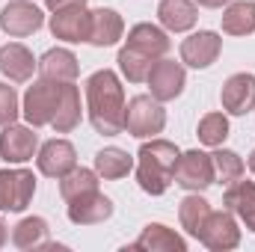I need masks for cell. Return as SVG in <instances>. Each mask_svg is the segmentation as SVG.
Here are the masks:
<instances>
[{
  "label": "cell",
  "instance_id": "cell-1",
  "mask_svg": "<svg viewBox=\"0 0 255 252\" xmlns=\"http://www.w3.org/2000/svg\"><path fill=\"white\" fill-rule=\"evenodd\" d=\"M86 107L89 122L98 133L116 136L125 130V89L116 71L101 68L86 80Z\"/></svg>",
  "mask_w": 255,
  "mask_h": 252
},
{
  "label": "cell",
  "instance_id": "cell-2",
  "mask_svg": "<svg viewBox=\"0 0 255 252\" xmlns=\"http://www.w3.org/2000/svg\"><path fill=\"white\" fill-rule=\"evenodd\" d=\"M139 163H136V181L148 196H163L172 184V169L178 160V148L169 139H154L139 145Z\"/></svg>",
  "mask_w": 255,
  "mask_h": 252
},
{
  "label": "cell",
  "instance_id": "cell-3",
  "mask_svg": "<svg viewBox=\"0 0 255 252\" xmlns=\"http://www.w3.org/2000/svg\"><path fill=\"white\" fill-rule=\"evenodd\" d=\"M166 127V110L151 95H133L125 104V130L136 139L157 136Z\"/></svg>",
  "mask_w": 255,
  "mask_h": 252
},
{
  "label": "cell",
  "instance_id": "cell-4",
  "mask_svg": "<svg viewBox=\"0 0 255 252\" xmlns=\"http://www.w3.org/2000/svg\"><path fill=\"white\" fill-rule=\"evenodd\" d=\"M63 89H65V83L45 80V77H42L39 83H33V86L27 89V95H24V107H21L24 119L33 127L51 125L54 116H57V107H60V101H63Z\"/></svg>",
  "mask_w": 255,
  "mask_h": 252
},
{
  "label": "cell",
  "instance_id": "cell-5",
  "mask_svg": "<svg viewBox=\"0 0 255 252\" xmlns=\"http://www.w3.org/2000/svg\"><path fill=\"white\" fill-rule=\"evenodd\" d=\"M172 181H175L178 187L190 190V193L208 190L214 184V160H211V154H205V151H199V148L178 154L175 169H172Z\"/></svg>",
  "mask_w": 255,
  "mask_h": 252
},
{
  "label": "cell",
  "instance_id": "cell-6",
  "mask_svg": "<svg viewBox=\"0 0 255 252\" xmlns=\"http://www.w3.org/2000/svg\"><path fill=\"white\" fill-rule=\"evenodd\" d=\"M45 24V15L36 3L30 0H12L0 9V30L6 36H15V39H24L36 30H42Z\"/></svg>",
  "mask_w": 255,
  "mask_h": 252
},
{
  "label": "cell",
  "instance_id": "cell-7",
  "mask_svg": "<svg viewBox=\"0 0 255 252\" xmlns=\"http://www.w3.org/2000/svg\"><path fill=\"white\" fill-rule=\"evenodd\" d=\"M36 193V175L30 169H0V211H24Z\"/></svg>",
  "mask_w": 255,
  "mask_h": 252
},
{
  "label": "cell",
  "instance_id": "cell-8",
  "mask_svg": "<svg viewBox=\"0 0 255 252\" xmlns=\"http://www.w3.org/2000/svg\"><path fill=\"white\" fill-rule=\"evenodd\" d=\"M148 89H151V98L157 101H172L184 92V83H187V74H184V65L175 63V60H157L148 71Z\"/></svg>",
  "mask_w": 255,
  "mask_h": 252
},
{
  "label": "cell",
  "instance_id": "cell-9",
  "mask_svg": "<svg viewBox=\"0 0 255 252\" xmlns=\"http://www.w3.org/2000/svg\"><path fill=\"white\" fill-rule=\"evenodd\" d=\"M199 241L214 252H229L241 244V229L232 217V211H211L205 220V229L199 235Z\"/></svg>",
  "mask_w": 255,
  "mask_h": 252
},
{
  "label": "cell",
  "instance_id": "cell-10",
  "mask_svg": "<svg viewBox=\"0 0 255 252\" xmlns=\"http://www.w3.org/2000/svg\"><path fill=\"white\" fill-rule=\"evenodd\" d=\"M39 148V136L27 125H6L0 133V157L6 163H27Z\"/></svg>",
  "mask_w": 255,
  "mask_h": 252
},
{
  "label": "cell",
  "instance_id": "cell-11",
  "mask_svg": "<svg viewBox=\"0 0 255 252\" xmlns=\"http://www.w3.org/2000/svg\"><path fill=\"white\" fill-rule=\"evenodd\" d=\"M39 172L48 175V178H63L68 175L74 166H77V151L68 139H48L42 148H39Z\"/></svg>",
  "mask_w": 255,
  "mask_h": 252
},
{
  "label": "cell",
  "instance_id": "cell-12",
  "mask_svg": "<svg viewBox=\"0 0 255 252\" xmlns=\"http://www.w3.org/2000/svg\"><path fill=\"white\" fill-rule=\"evenodd\" d=\"M220 51H223V39L214 30H199L181 42V63H187L190 68H208L217 63Z\"/></svg>",
  "mask_w": 255,
  "mask_h": 252
},
{
  "label": "cell",
  "instance_id": "cell-13",
  "mask_svg": "<svg viewBox=\"0 0 255 252\" xmlns=\"http://www.w3.org/2000/svg\"><path fill=\"white\" fill-rule=\"evenodd\" d=\"M110 217H113V202L98 190L83 193V196L68 202V220L74 226H98V223H104Z\"/></svg>",
  "mask_w": 255,
  "mask_h": 252
},
{
  "label": "cell",
  "instance_id": "cell-14",
  "mask_svg": "<svg viewBox=\"0 0 255 252\" xmlns=\"http://www.w3.org/2000/svg\"><path fill=\"white\" fill-rule=\"evenodd\" d=\"M223 107L232 113V116H247L255 107V74L250 71H241V74H232L226 83H223Z\"/></svg>",
  "mask_w": 255,
  "mask_h": 252
},
{
  "label": "cell",
  "instance_id": "cell-15",
  "mask_svg": "<svg viewBox=\"0 0 255 252\" xmlns=\"http://www.w3.org/2000/svg\"><path fill=\"white\" fill-rule=\"evenodd\" d=\"M51 33L63 42H89V12L86 6H68L51 15Z\"/></svg>",
  "mask_w": 255,
  "mask_h": 252
},
{
  "label": "cell",
  "instance_id": "cell-16",
  "mask_svg": "<svg viewBox=\"0 0 255 252\" xmlns=\"http://www.w3.org/2000/svg\"><path fill=\"white\" fill-rule=\"evenodd\" d=\"M128 250H139V252H187V241L178 235V232H172V229H166L163 223H148L145 229H142V235L125 247Z\"/></svg>",
  "mask_w": 255,
  "mask_h": 252
},
{
  "label": "cell",
  "instance_id": "cell-17",
  "mask_svg": "<svg viewBox=\"0 0 255 252\" xmlns=\"http://www.w3.org/2000/svg\"><path fill=\"white\" fill-rule=\"evenodd\" d=\"M125 21L116 9H95L89 12V45L95 48H110L122 39Z\"/></svg>",
  "mask_w": 255,
  "mask_h": 252
},
{
  "label": "cell",
  "instance_id": "cell-18",
  "mask_svg": "<svg viewBox=\"0 0 255 252\" xmlns=\"http://www.w3.org/2000/svg\"><path fill=\"white\" fill-rule=\"evenodd\" d=\"M128 48H133V51H139V54H145L151 60H160V57H166V51L172 48V42H169V36L160 27H154V24H136L128 33Z\"/></svg>",
  "mask_w": 255,
  "mask_h": 252
},
{
  "label": "cell",
  "instance_id": "cell-19",
  "mask_svg": "<svg viewBox=\"0 0 255 252\" xmlns=\"http://www.w3.org/2000/svg\"><path fill=\"white\" fill-rule=\"evenodd\" d=\"M39 71L45 80H57V83H74L80 74V63L71 51L65 48H51L42 60H39Z\"/></svg>",
  "mask_w": 255,
  "mask_h": 252
},
{
  "label": "cell",
  "instance_id": "cell-20",
  "mask_svg": "<svg viewBox=\"0 0 255 252\" xmlns=\"http://www.w3.org/2000/svg\"><path fill=\"white\" fill-rule=\"evenodd\" d=\"M36 65L39 63L33 60V54L24 45H18V42H9L6 48H0V71L9 80H15V83H27L33 77Z\"/></svg>",
  "mask_w": 255,
  "mask_h": 252
},
{
  "label": "cell",
  "instance_id": "cell-21",
  "mask_svg": "<svg viewBox=\"0 0 255 252\" xmlns=\"http://www.w3.org/2000/svg\"><path fill=\"white\" fill-rule=\"evenodd\" d=\"M223 208L232 211V214H238L241 223L250 232H255V181H238V184H232V187L226 190V196H223Z\"/></svg>",
  "mask_w": 255,
  "mask_h": 252
},
{
  "label": "cell",
  "instance_id": "cell-22",
  "mask_svg": "<svg viewBox=\"0 0 255 252\" xmlns=\"http://www.w3.org/2000/svg\"><path fill=\"white\" fill-rule=\"evenodd\" d=\"M157 18L169 33H187L196 24V3L193 0H160Z\"/></svg>",
  "mask_w": 255,
  "mask_h": 252
},
{
  "label": "cell",
  "instance_id": "cell-23",
  "mask_svg": "<svg viewBox=\"0 0 255 252\" xmlns=\"http://www.w3.org/2000/svg\"><path fill=\"white\" fill-rule=\"evenodd\" d=\"M130 169H133V157L128 154L125 148L110 145V148H101L95 154V172H98V178L119 181V178H125Z\"/></svg>",
  "mask_w": 255,
  "mask_h": 252
},
{
  "label": "cell",
  "instance_id": "cell-24",
  "mask_svg": "<svg viewBox=\"0 0 255 252\" xmlns=\"http://www.w3.org/2000/svg\"><path fill=\"white\" fill-rule=\"evenodd\" d=\"M48 232L51 229L42 217H24L12 232V244L18 250H48Z\"/></svg>",
  "mask_w": 255,
  "mask_h": 252
},
{
  "label": "cell",
  "instance_id": "cell-25",
  "mask_svg": "<svg viewBox=\"0 0 255 252\" xmlns=\"http://www.w3.org/2000/svg\"><path fill=\"white\" fill-rule=\"evenodd\" d=\"M223 33H229V36L255 33V3H250V0L229 3V9L223 12Z\"/></svg>",
  "mask_w": 255,
  "mask_h": 252
},
{
  "label": "cell",
  "instance_id": "cell-26",
  "mask_svg": "<svg viewBox=\"0 0 255 252\" xmlns=\"http://www.w3.org/2000/svg\"><path fill=\"white\" fill-rule=\"evenodd\" d=\"M77 125H80V92H77L74 83H65L63 101L57 107V116H54L51 127L57 133H68V130H74Z\"/></svg>",
  "mask_w": 255,
  "mask_h": 252
},
{
  "label": "cell",
  "instance_id": "cell-27",
  "mask_svg": "<svg viewBox=\"0 0 255 252\" xmlns=\"http://www.w3.org/2000/svg\"><path fill=\"white\" fill-rule=\"evenodd\" d=\"M211 160H214V178H217L220 184H226V187L238 184V181L244 178V172H247L241 154L232 151V148H220V145H217V151L211 154Z\"/></svg>",
  "mask_w": 255,
  "mask_h": 252
},
{
  "label": "cell",
  "instance_id": "cell-28",
  "mask_svg": "<svg viewBox=\"0 0 255 252\" xmlns=\"http://www.w3.org/2000/svg\"><path fill=\"white\" fill-rule=\"evenodd\" d=\"M208 214H211V205L199 196V193H190L184 202H181V208H178V220H181V226H184V232L199 241V235H202V229H205V220H208Z\"/></svg>",
  "mask_w": 255,
  "mask_h": 252
},
{
  "label": "cell",
  "instance_id": "cell-29",
  "mask_svg": "<svg viewBox=\"0 0 255 252\" xmlns=\"http://www.w3.org/2000/svg\"><path fill=\"white\" fill-rule=\"evenodd\" d=\"M98 190V172L95 169H83V166H74L68 175L60 178V193H63L65 202L83 196V193H92Z\"/></svg>",
  "mask_w": 255,
  "mask_h": 252
},
{
  "label": "cell",
  "instance_id": "cell-30",
  "mask_svg": "<svg viewBox=\"0 0 255 252\" xmlns=\"http://www.w3.org/2000/svg\"><path fill=\"white\" fill-rule=\"evenodd\" d=\"M119 68H122V74H125L130 83H145L148 80V71H151V65L157 63V60H151V57H145V54H139V51H133V48H122L119 51Z\"/></svg>",
  "mask_w": 255,
  "mask_h": 252
},
{
  "label": "cell",
  "instance_id": "cell-31",
  "mask_svg": "<svg viewBox=\"0 0 255 252\" xmlns=\"http://www.w3.org/2000/svg\"><path fill=\"white\" fill-rule=\"evenodd\" d=\"M226 136H229V119H226L223 113H208V116H202V122H199V139H202L205 145L217 148V145L226 142Z\"/></svg>",
  "mask_w": 255,
  "mask_h": 252
},
{
  "label": "cell",
  "instance_id": "cell-32",
  "mask_svg": "<svg viewBox=\"0 0 255 252\" xmlns=\"http://www.w3.org/2000/svg\"><path fill=\"white\" fill-rule=\"evenodd\" d=\"M18 113H21V107H18L15 89H12L9 83H0V127L12 125V122L18 119Z\"/></svg>",
  "mask_w": 255,
  "mask_h": 252
},
{
  "label": "cell",
  "instance_id": "cell-33",
  "mask_svg": "<svg viewBox=\"0 0 255 252\" xmlns=\"http://www.w3.org/2000/svg\"><path fill=\"white\" fill-rule=\"evenodd\" d=\"M45 6L51 12H57V9H68V6H86V0H45Z\"/></svg>",
  "mask_w": 255,
  "mask_h": 252
},
{
  "label": "cell",
  "instance_id": "cell-34",
  "mask_svg": "<svg viewBox=\"0 0 255 252\" xmlns=\"http://www.w3.org/2000/svg\"><path fill=\"white\" fill-rule=\"evenodd\" d=\"M6 241H9V226L3 223V217H0V250L6 247Z\"/></svg>",
  "mask_w": 255,
  "mask_h": 252
},
{
  "label": "cell",
  "instance_id": "cell-35",
  "mask_svg": "<svg viewBox=\"0 0 255 252\" xmlns=\"http://www.w3.org/2000/svg\"><path fill=\"white\" fill-rule=\"evenodd\" d=\"M199 6H208V9H220L223 3H229V0H196Z\"/></svg>",
  "mask_w": 255,
  "mask_h": 252
},
{
  "label": "cell",
  "instance_id": "cell-36",
  "mask_svg": "<svg viewBox=\"0 0 255 252\" xmlns=\"http://www.w3.org/2000/svg\"><path fill=\"white\" fill-rule=\"evenodd\" d=\"M250 169H253V175H255V151L250 154Z\"/></svg>",
  "mask_w": 255,
  "mask_h": 252
}]
</instances>
